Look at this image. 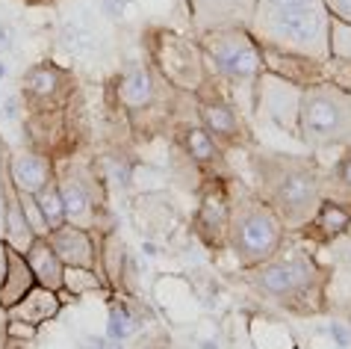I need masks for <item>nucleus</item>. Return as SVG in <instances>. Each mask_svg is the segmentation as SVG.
I'll list each match as a JSON object with an SVG mask.
<instances>
[{"mask_svg": "<svg viewBox=\"0 0 351 349\" xmlns=\"http://www.w3.org/2000/svg\"><path fill=\"white\" fill-rule=\"evenodd\" d=\"M257 196L280 216L287 231H298L313 219V213L325 201V178L316 160L301 154H254Z\"/></svg>", "mask_w": 351, "mask_h": 349, "instance_id": "f257e3e1", "label": "nucleus"}, {"mask_svg": "<svg viewBox=\"0 0 351 349\" xmlns=\"http://www.w3.org/2000/svg\"><path fill=\"white\" fill-rule=\"evenodd\" d=\"M248 33L260 47L304 54L328 63L330 15L322 0H257Z\"/></svg>", "mask_w": 351, "mask_h": 349, "instance_id": "f03ea898", "label": "nucleus"}, {"mask_svg": "<svg viewBox=\"0 0 351 349\" xmlns=\"http://www.w3.org/2000/svg\"><path fill=\"white\" fill-rule=\"evenodd\" d=\"M245 278L257 293L284 305L287 311L316 314L325 308V287L330 273L316 264L307 249L284 243L266 264L245 269Z\"/></svg>", "mask_w": 351, "mask_h": 349, "instance_id": "7ed1b4c3", "label": "nucleus"}, {"mask_svg": "<svg viewBox=\"0 0 351 349\" xmlns=\"http://www.w3.org/2000/svg\"><path fill=\"white\" fill-rule=\"evenodd\" d=\"M230 192V228L228 246L242 269L266 264L278 249L287 243L289 231L266 201L257 196V190H248L242 181H228Z\"/></svg>", "mask_w": 351, "mask_h": 349, "instance_id": "20e7f679", "label": "nucleus"}, {"mask_svg": "<svg viewBox=\"0 0 351 349\" xmlns=\"http://www.w3.org/2000/svg\"><path fill=\"white\" fill-rule=\"evenodd\" d=\"M298 139L310 148L351 145V92L319 83L301 92Z\"/></svg>", "mask_w": 351, "mask_h": 349, "instance_id": "39448f33", "label": "nucleus"}, {"mask_svg": "<svg viewBox=\"0 0 351 349\" xmlns=\"http://www.w3.org/2000/svg\"><path fill=\"white\" fill-rule=\"evenodd\" d=\"M145 47H148V56L157 74L171 89L195 95L207 83L210 69L195 38L157 27V30H148V36H145Z\"/></svg>", "mask_w": 351, "mask_h": 349, "instance_id": "423d86ee", "label": "nucleus"}, {"mask_svg": "<svg viewBox=\"0 0 351 349\" xmlns=\"http://www.w3.org/2000/svg\"><path fill=\"white\" fill-rule=\"evenodd\" d=\"M195 42H198L204 60L213 63L221 80H228L230 86H251V89L257 86L263 74V47L245 27L210 30Z\"/></svg>", "mask_w": 351, "mask_h": 349, "instance_id": "0eeeda50", "label": "nucleus"}, {"mask_svg": "<svg viewBox=\"0 0 351 349\" xmlns=\"http://www.w3.org/2000/svg\"><path fill=\"white\" fill-rule=\"evenodd\" d=\"M53 174L65 205V222L92 231L101 222V207H104L101 178L92 172L89 163L71 157V154L53 160Z\"/></svg>", "mask_w": 351, "mask_h": 349, "instance_id": "6e6552de", "label": "nucleus"}, {"mask_svg": "<svg viewBox=\"0 0 351 349\" xmlns=\"http://www.w3.org/2000/svg\"><path fill=\"white\" fill-rule=\"evenodd\" d=\"M27 113H56L74 101V77L56 63H38L24 74L18 89Z\"/></svg>", "mask_w": 351, "mask_h": 349, "instance_id": "1a4fd4ad", "label": "nucleus"}, {"mask_svg": "<svg viewBox=\"0 0 351 349\" xmlns=\"http://www.w3.org/2000/svg\"><path fill=\"white\" fill-rule=\"evenodd\" d=\"M228 228H230V192L224 174H213L201 190V201L195 210V234L201 243L219 251L228 246Z\"/></svg>", "mask_w": 351, "mask_h": 349, "instance_id": "9d476101", "label": "nucleus"}, {"mask_svg": "<svg viewBox=\"0 0 351 349\" xmlns=\"http://www.w3.org/2000/svg\"><path fill=\"white\" fill-rule=\"evenodd\" d=\"M195 101H198L201 128L207 131L213 139H221L228 145H251V133L245 128V122L239 119L233 104L224 98L219 89H213V95H210L207 86H201V89L195 92Z\"/></svg>", "mask_w": 351, "mask_h": 349, "instance_id": "9b49d317", "label": "nucleus"}, {"mask_svg": "<svg viewBox=\"0 0 351 349\" xmlns=\"http://www.w3.org/2000/svg\"><path fill=\"white\" fill-rule=\"evenodd\" d=\"M186 6L195 38H198L210 30H228V27L248 30L257 0H186Z\"/></svg>", "mask_w": 351, "mask_h": 349, "instance_id": "f8f14e48", "label": "nucleus"}, {"mask_svg": "<svg viewBox=\"0 0 351 349\" xmlns=\"http://www.w3.org/2000/svg\"><path fill=\"white\" fill-rule=\"evenodd\" d=\"M260 110L269 115L275 124H280L284 131L298 137V110H301V92L298 86H292L287 80H280L275 74H260V80L254 86Z\"/></svg>", "mask_w": 351, "mask_h": 349, "instance_id": "ddd939ff", "label": "nucleus"}, {"mask_svg": "<svg viewBox=\"0 0 351 349\" xmlns=\"http://www.w3.org/2000/svg\"><path fill=\"white\" fill-rule=\"evenodd\" d=\"M263 71L275 74L298 89H310V86L328 83L325 63L313 60L304 54H289V51H275V47H263Z\"/></svg>", "mask_w": 351, "mask_h": 349, "instance_id": "4468645a", "label": "nucleus"}, {"mask_svg": "<svg viewBox=\"0 0 351 349\" xmlns=\"http://www.w3.org/2000/svg\"><path fill=\"white\" fill-rule=\"evenodd\" d=\"M47 243L53 246V251L60 255L65 267H83V269H95L97 273V240L92 237V231L77 228V225H65L47 234ZM101 275V273H97Z\"/></svg>", "mask_w": 351, "mask_h": 349, "instance_id": "2eb2a0df", "label": "nucleus"}, {"mask_svg": "<svg viewBox=\"0 0 351 349\" xmlns=\"http://www.w3.org/2000/svg\"><path fill=\"white\" fill-rule=\"evenodd\" d=\"M6 172L18 190L36 196V192L53 178V157H47V154L36 151V148L6 151Z\"/></svg>", "mask_w": 351, "mask_h": 349, "instance_id": "dca6fc26", "label": "nucleus"}, {"mask_svg": "<svg viewBox=\"0 0 351 349\" xmlns=\"http://www.w3.org/2000/svg\"><path fill=\"white\" fill-rule=\"evenodd\" d=\"M115 92H119V101L128 113L148 110L157 101V77H154V71L145 63H130L119 74Z\"/></svg>", "mask_w": 351, "mask_h": 349, "instance_id": "f3484780", "label": "nucleus"}, {"mask_svg": "<svg viewBox=\"0 0 351 349\" xmlns=\"http://www.w3.org/2000/svg\"><path fill=\"white\" fill-rule=\"evenodd\" d=\"M348 225H351V207L343 205V201L325 199L319 205V210L313 213V219H310L298 234L304 240H313V243H330V240H337L339 234H346Z\"/></svg>", "mask_w": 351, "mask_h": 349, "instance_id": "a211bd4d", "label": "nucleus"}, {"mask_svg": "<svg viewBox=\"0 0 351 349\" xmlns=\"http://www.w3.org/2000/svg\"><path fill=\"white\" fill-rule=\"evenodd\" d=\"M62 308V299L56 290H47L42 284H36L30 293H27L21 302H15L12 308H6V319H15V323H27V326H42L47 319H53Z\"/></svg>", "mask_w": 351, "mask_h": 349, "instance_id": "6ab92c4d", "label": "nucleus"}, {"mask_svg": "<svg viewBox=\"0 0 351 349\" xmlns=\"http://www.w3.org/2000/svg\"><path fill=\"white\" fill-rule=\"evenodd\" d=\"M62 45L83 60H95L106 51V33H101L89 15H74L62 24Z\"/></svg>", "mask_w": 351, "mask_h": 349, "instance_id": "aec40b11", "label": "nucleus"}, {"mask_svg": "<svg viewBox=\"0 0 351 349\" xmlns=\"http://www.w3.org/2000/svg\"><path fill=\"white\" fill-rule=\"evenodd\" d=\"M27 264H30L33 275H36V284H42L47 290H56L62 293V273H65V264L60 260V255L53 251V246L47 243V237H36L30 249L24 251Z\"/></svg>", "mask_w": 351, "mask_h": 349, "instance_id": "412c9836", "label": "nucleus"}, {"mask_svg": "<svg viewBox=\"0 0 351 349\" xmlns=\"http://www.w3.org/2000/svg\"><path fill=\"white\" fill-rule=\"evenodd\" d=\"M33 287H36V275H33L30 264H27L24 251L9 246V267H6L3 284H0V308L6 311V308H12L15 302H21Z\"/></svg>", "mask_w": 351, "mask_h": 349, "instance_id": "4be33fe9", "label": "nucleus"}, {"mask_svg": "<svg viewBox=\"0 0 351 349\" xmlns=\"http://www.w3.org/2000/svg\"><path fill=\"white\" fill-rule=\"evenodd\" d=\"M178 139L183 145V151L189 154V160H195L198 166H213V169H224V154L219 148V142L210 137L201 124H180Z\"/></svg>", "mask_w": 351, "mask_h": 349, "instance_id": "5701e85b", "label": "nucleus"}, {"mask_svg": "<svg viewBox=\"0 0 351 349\" xmlns=\"http://www.w3.org/2000/svg\"><path fill=\"white\" fill-rule=\"evenodd\" d=\"M33 199H36V205H38V210H42V216L47 222V231H56V228L65 225V205H62L60 187H56V174L36 192Z\"/></svg>", "mask_w": 351, "mask_h": 349, "instance_id": "b1692460", "label": "nucleus"}, {"mask_svg": "<svg viewBox=\"0 0 351 349\" xmlns=\"http://www.w3.org/2000/svg\"><path fill=\"white\" fill-rule=\"evenodd\" d=\"M101 287H104V278L97 275L95 269L65 267V273H62V293L83 296V293H92V290H101Z\"/></svg>", "mask_w": 351, "mask_h": 349, "instance_id": "393cba45", "label": "nucleus"}, {"mask_svg": "<svg viewBox=\"0 0 351 349\" xmlns=\"http://www.w3.org/2000/svg\"><path fill=\"white\" fill-rule=\"evenodd\" d=\"M328 60L351 63V24H343L330 18V33H328Z\"/></svg>", "mask_w": 351, "mask_h": 349, "instance_id": "a878e982", "label": "nucleus"}, {"mask_svg": "<svg viewBox=\"0 0 351 349\" xmlns=\"http://www.w3.org/2000/svg\"><path fill=\"white\" fill-rule=\"evenodd\" d=\"M18 196H21V207H24V219H27V225H30V231L36 237H47L51 231H47V222L42 216V210H38L36 205V199L30 196V192H21L18 190Z\"/></svg>", "mask_w": 351, "mask_h": 349, "instance_id": "bb28decb", "label": "nucleus"}, {"mask_svg": "<svg viewBox=\"0 0 351 349\" xmlns=\"http://www.w3.org/2000/svg\"><path fill=\"white\" fill-rule=\"evenodd\" d=\"M110 341H124L130 332H133V323H130V317L124 308L119 305H112V311H110Z\"/></svg>", "mask_w": 351, "mask_h": 349, "instance_id": "cd10ccee", "label": "nucleus"}, {"mask_svg": "<svg viewBox=\"0 0 351 349\" xmlns=\"http://www.w3.org/2000/svg\"><path fill=\"white\" fill-rule=\"evenodd\" d=\"M330 181H334L343 192H348V196H351V145L343 151V157L337 160L334 172H330Z\"/></svg>", "mask_w": 351, "mask_h": 349, "instance_id": "c85d7f7f", "label": "nucleus"}, {"mask_svg": "<svg viewBox=\"0 0 351 349\" xmlns=\"http://www.w3.org/2000/svg\"><path fill=\"white\" fill-rule=\"evenodd\" d=\"M328 9L330 18H337V21L343 24H351V0H322Z\"/></svg>", "mask_w": 351, "mask_h": 349, "instance_id": "c756f323", "label": "nucleus"}, {"mask_svg": "<svg viewBox=\"0 0 351 349\" xmlns=\"http://www.w3.org/2000/svg\"><path fill=\"white\" fill-rule=\"evenodd\" d=\"M6 151L9 145L0 137V234H3V205H6V190H3V174H6Z\"/></svg>", "mask_w": 351, "mask_h": 349, "instance_id": "7c9ffc66", "label": "nucleus"}, {"mask_svg": "<svg viewBox=\"0 0 351 349\" xmlns=\"http://www.w3.org/2000/svg\"><path fill=\"white\" fill-rule=\"evenodd\" d=\"M12 42H15L12 27H9L6 21H0V54H9V51H12Z\"/></svg>", "mask_w": 351, "mask_h": 349, "instance_id": "2f4dec72", "label": "nucleus"}, {"mask_svg": "<svg viewBox=\"0 0 351 349\" xmlns=\"http://www.w3.org/2000/svg\"><path fill=\"white\" fill-rule=\"evenodd\" d=\"M330 335L337 337L339 346H348V344H351V332H348L346 326H339V323H330Z\"/></svg>", "mask_w": 351, "mask_h": 349, "instance_id": "473e14b6", "label": "nucleus"}, {"mask_svg": "<svg viewBox=\"0 0 351 349\" xmlns=\"http://www.w3.org/2000/svg\"><path fill=\"white\" fill-rule=\"evenodd\" d=\"M6 267H9V246H6L3 234H0V284H3V278H6Z\"/></svg>", "mask_w": 351, "mask_h": 349, "instance_id": "72a5a7b5", "label": "nucleus"}, {"mask_svg": "<svg viewBox=\"0 0 351 349\" xmlns=\"http://www.w3.org/2000/svg\"><path fill=\"white\" fill-rule=\"evenodd\" d=\"M30 6H51V3H56V0H27Z\"/></svg>", "mask_w": 351, "mask_h": 349, "instance_id": "f704fd0d", "label": "nucleus"}, {"mask_svg": "<svg viewBox=\"0 0 351 349\" xmlns=\"http://www.w3.org/2000/svg\"><path fill=\"white\" fill-rule=\"evenodd\" d=\"M0 349H6V326H0Z\"/></svg>", "mask_w": 351, "mask_h": 349, "instance_id": "c9c22d12", "label": "nucleus"}, {"mask_svg": "<svg viewBox=\"0 0 351 349\" xmlns=\"http://www.w3.org/2000/svg\"><path fill=\"white\" fill-rule=\"evenodd\" d=\"M3 77H6V65L0 63V83H3Z\"/></svg>", "mask_w": 351, "mask_h": 349, "instance_id": "e433bc0d", "label": "nucleus"}, {"mask_svg": "<svg viewBox=\"0 0 351 349\" xmlns=\"http://www.w3.org/2000/svg\"><path fill=\"white\" fill-rule=\"evenodd\" d=\"M0 326H6V311L3 308H0Z\"/></svg>", "mask_w": 351, "mask_h": 349, "instance_id": "4c0bfd02", "label": "nucleus"}, {"mask_svg": "<svg viewBox=\"0 0 351 349\" xmlns=\"http://www.w3.org/2000/svg\"><path fill=\"white\" fill-rule=\"evenodd\" d=\"M346 234H351V225H348V231H346Z\"/></svg>", "mask_w": 351, "mask_h": 349, "instance_id": "58836bf2", "label": "nucleus"}]
</instances>
